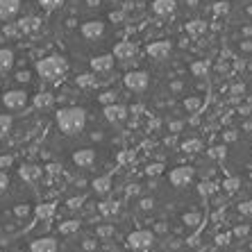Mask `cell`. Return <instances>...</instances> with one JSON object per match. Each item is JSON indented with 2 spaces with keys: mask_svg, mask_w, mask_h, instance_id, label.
<instances>
[{
  "mask_svg": "<svg viewBox=\"0 0 252 252\" xmlns=\"http://www.w3.org/2000/svg\"><path fill=\"white\" fill-rule=\"evenodd\" d=\"M21 9V0H0V18L9 21L12 16H16Z\"/></svg>",
  "mask_w": 252,
  "mask_h": 252,
  "instance_id": "cell-11",
  "label": "cell"
},
{
  "mask_svg": "<svg viewBox=\"0 0 252 252\" xmlns=\"http://www.w3.org/2000/svg\"><path fill=\"white\" fill-rule=\"evenodd\" d=\"M57 125L59 129L68 136H77L87 129V112L77 109V107H66L57 114Z\"/></svg>",
  "mask_w": 252,
  "mask_h": 252,
  "instance_id": "cell-5",
  "label": "cell"
},
{
  "mask_svg": "<svg viewBox=\"0 0 252 252\" xmlns=\"http://www.w3.org/2000/svg\"><path fill=\"white\" fill-rule=\"evenodd\" d=\"M12 66H14V53L9 48H0V73H7Z\"/></svg>",
  "mask_w": 252,
  "mask_h": 252,
  "instance_id": "cell-13",
  "label": "cell"
},
{
  "mask_svg": "<svg viewBox=\"0 0 252 252\" xmlns=\"http://www.w3.org/2000/svg\"><path fill=\"white\" fill-rule=\"evenodd\" d=\"M12 127V116L9 114H0V134H7Z\"/></svg>",
  "mask_w": 252,
  "mask_h": 252,
  "instance_id": "cell-18",
  "label": "cell"
},
{
  "mask_svg": "<svg viewBox=\"0 0 252 252\" xmlns=\"http://www.w3.org/2000/svg\"><path fill=\"white\" fill-rule=\"evenodd\" d=\"M146 94H150L155 109L164 116L187 118L202 112L209 98L207 75L195 64L173 62L157 75H150Z\"/></svg>",
  "mask_w": 252,
  "mask_h": 252,
  "instance_id": "cell-2",
  "label": "cell"
},
{
  "mask_svg": "<svg viewBox=\"0 0 252 252\" xmlns=\"http://www.w3.org/2000/svg\"><path fill=\"white\" fill-rule=\"evenodd\" d=\"M73 164L77 168H91L95 164V153L91 148H82V150H75L73 153Z\"/></svg>",
  "mask_w": 252,
  "mask_h": 252,
  "instance_id": "cell-10",
  "label": "cell"
},
{
  "mask_svg": "<svg viewBox=\"0 0 252 252\" xmlns=\"http://www.w3.org/2000/svg\"><path fill=\"white\" fill-rule=\"evenodd\" d=\"M7 189H12V177H9V173L0 170V193H5Z\"/></svg>",
  "mask_w": 252,
  "mask_h": 252,
  "instance_id": "cell-17",
  "label": "cell"
},
{
  "mask_svg": "<svg viewBox=\"0 0 252 252\" xmlns=\"http://www.w3.org/2000/svg\"><path fill=\"white\" fill-rule=\"evenodd\" d=\"M18 175H21V180L23 182H34L36 177L41 175V168H36V166H23V168L18 170Z\"/></svg>",
  "mask_w": 252,
  "mask_h": 252,
  "instance_id": "cell-14",
  "label": "cell"
},
{
  "mask_svg": "<svg viewBox=\"0 0 252 252\" xmlns=\"http://www.w3.org/2000/svg\"><path fill=\"white\" fill-rule=\"evenodd\" d=\"M73 252H116L112 246H107L105 241H98V239H91V236H84L75 243Z\"/></svg>",
  "mask_w": 252,
  "mask_h": 252,
  "instance_id": "cell-8",
  "label": "cell"
},
{
  "mask_svg": "<svg viewBox=\"0 0 252 252\" xmlns=\"http://www.w3.org/2000/svg\"><path fill=\"white\" fill-rule=\"evenodd\" d=\"M223 166L234 180L252 187V125L236 129L225 139Z\"/></svg>",
  "mask_w": 252,
  "mask_h": 252,
  "instance_id": "cell-4",
  "label": "cell"
},
{
  "mask_svg": "<svg viewBox=\"0 0 252 252\" xmlns=\"http://www.w3.org/2000/svg\"><path fill=\"white\" fill-rule=\"evenodd\" d=\"M139 209L150 234L180 241L191 239L202 227L207 216L205 198L187 168L173 170L161 187L141 200Z\"/></svg>",
  "mask_w": 252,
  "mask_h": 252,
  "instance_id": "cell-1",
  "label": "cell"
},
{
  "mask_svg": "<svg viewBox=\"0 0 252 252\" xmlns=\"http://www.w3.org/2000/svg\"><path fill=\"white\" fill-rule=\"evenodd\" d=\"M148 80H150V75H148V73H143V70H134V73H129V75L125 77L127 87L132 89L134 94H146Z\"/></svg>",
  "mask_w": 252,
  "mask_h": 252,
  "instance_id": "cell-9",
  "label": "cell"
},
{
  "mask_svg": "<svg viewBox=\"0 0 252 252\" xmlns=\"http://www.w3.org/2000/svg\"><path fill=\"white\" fill-rule=\"evenodd\" d=\"M2 105H5V109H9V112H21V109H25V105H28V91H23V89L7 91V94L2 95Z\"/></svg>",
  "mask_w": 252,
  "mask_h": 252,
  "instance_id": "cell-7",
  "label": "cell"
},
{
  "mask_svg": "<svg viewBox=\"0 0 252 252\" xmlns=\"http://www.w3.org/2000/svg\"><path fill=\"white\" fill-rule=\"evenodd\" d=\"M223 43L232 57L252 64V0H229Z\"/></svg>",
  "mask_w": 252,
  "mask_h": 252,
  "instance_id": "cell-3",
  "label": "cell"
},
{
  "mask_svg": "<svg viewBox=\"0 0 252 252\" xmlns=\"http://www.w3.org/2000/svg\"><path fill=\"white\" fill-rule=\"evenodd\" d=\"M66 70H68V64H66V59H62V57H46L36 64V73H39L43 80H48V82H55L59 77H64Z\"/></svg>",
  "mask_w": 252,
  "mask_h": 252,
  "instance_id": "cell-6",
  "label": "cell"
},
{
  "mask_svg": "<svg viewBox=\"0 0 252 252\" xmlns=\"http://www.w3.org/2000/svg\"><path fill=\"white\" fill-rule=\"evenodd\" d=\"M64 2L66 0H39V5H41L46 12H55V9H59Z\"/></svg>",
  "mask_w": 252,
  "mask_h": 252,
  "instance_id": "cell-16",
  "label": "cell"
},
{
  "mask_svg": "<svg viewBox=\"0 0 252 252\" xmlns=\"http://www.w3.org/2000/svg\"><path fill=\"white\" fill-rule=\"evenodd\" d=\"M30 250L32 252H57L59 246H57V241L55 239H39L30 246Z\"/></svg>",
  "mask_w": 252,
  "mask_h": 252,
  "instance_id": "cell-12",
  "label": "cell"
},
{
  "mask_svg": "<svg viewBox=\"0 0 252 252\" xmlns=\"http://www.w3.org/2000/svg\"><path fill=\"white\" fill-rule=\"evenodd\" d=\"M225 252H252V239L246 241H236L234 246H229Z\"/></svg>",
  "mask_w": 252,
  "mask_h": 252,
  "instance_id": "cell-15",
  "label": "cell"
}]
</instances>
